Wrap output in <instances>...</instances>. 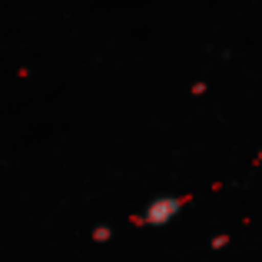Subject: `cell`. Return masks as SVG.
Wrapping results in <instances>:
<instances>
[{
	"mask_svg": "<svg viewBox=\"0 0 262 262\" xmlns=\"http://www.w3.org/2000/svg\"><path fill=\"white\" fill-rule=\"evenodd\" d=\"M179 212H183V199L163 192V196H153L146 203V209H143V223H149V226H166V223H173Z\"/></svg>",
	"mask_w": 262,
	"mask_h": 262,
	"instance_id": "cell-1",
	"label": "cell"
}]
</instances>
